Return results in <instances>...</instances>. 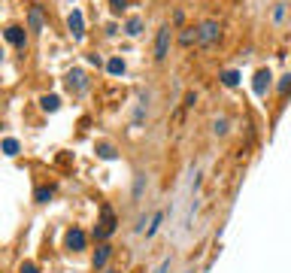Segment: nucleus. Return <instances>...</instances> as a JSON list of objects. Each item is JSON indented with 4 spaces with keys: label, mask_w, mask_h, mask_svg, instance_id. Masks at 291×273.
<instances>
[{
    "label": "nucleus",
    "mask_w": 291,
    "mask_h": 273,
    "mask_svg": "<svg viewBox=\"0 0 291 273\" xmlns=\"http://www.w3.org/2000/svg\"><path fill=\"white\" fill-rule=\"evenodd\" d=\"M219 40H222V28H219V22L206 18V22L197 25V46H200V49H212Z\"/></svg>",
    "instance_id": "obj_1"
},
{
    "label": "nucleus",
    "mask_w": 291,
    "mask_h": 273,
    "mask_svg": "<svg viewBox=\"0 0 291 273\" xmlns=\"http://www.w3.org/2000/svg\"><path fill=\"white\" fill-rule=\"evenodd\" d=\"M115 209L109 204H103L100 206V222H97V228H94V237L97 240H109L112 234H115Z\"/></svg>",
    "instance_id": "obj_2"
},
{
    "label": "nucleus",
    "mask_w": 291,
    "mask_h": 273,
    "mask_svg": "<svg viewBox=\"0 0 291 273\" xmlns=\"http://www.w3.org/2000/svg\"><path fill=\"white\" fill-rule=\"evenodd\" d=\"M170 40H173L170 25L158 28V36H155V61H164V58H167V52H170Z\"/></svg>",
    "instance_id": "obj_3"
},
{
    "label": "nucleus",
    "mask_w": 291,
    "mask_h": 273,
    "mask_svg": "<svg viewBox=\"0 0 291 273\" xmlns=\"http://www.w3.org/2000/svg\"><path fill=\"white\" fill-rule=\"evenodd\" d=\"M67 88H70L73 94H85V91H88V76H85L82 70H70V73H67Z\"/></svg>",
    "instance_id": "obj_4"
},
{
    "label": "nucleus",
    "mask_w": 291,
    "mask_h": 273,
    "mask_svg": "<svg viewBox=\"0 0 291 273\" xmlns=\"http://www.w3.org/2000/svg\"><path fill=\"white\" fill-rule=\"evenodd\" d=\"M64 243H67V249H70V252H82V249H85V243H88V237H85V231L73 228V231H67Z\"/></svg>",
    "instance_id": "obj_5"
},
{
    "label": "nucleus",
    "mask_w": 291,
    "mask_h": 273,
    "mask_svg": "<svg viewBox=\"0 0 291 273\" xmlns=\"http://www.w3.org/2000/svg\"><path fill=\"white\" fill-rule=\"evenodd\" d=\"M67 28H70L73 40H82V36H85V18H82V12H79V9H73V12H70Z\"/></svg>",
    "instance_id": "obj_6"
},
{
    "label": "nucleus",
    "mask_w": 291,
    "mask_h": 273,
    "mask_svg": "<svg viewBox=\"0 0 291 273\" xmlns=\"http://www.w3.org/2000/svg\"><path fill=\"white\" fill-rule=\"evenodd\" d=\"M3 36L15 46V49H25V43H28V34H25V28H18V25H9L6 31H3Z\"/></svg>",
    "instance_id": "obj_7"
},
{
    "label": "nucleus",
    "mask_w": 291,
    "mask_h": 273,
    "mask_svg": "<svg viewBox=\"0 0 291 273\" xmlns=\"http://www.w3.org/2000/svg\"><path fill=\"white\" fill-rule=\"evenodd\" d=\"M270 79H273V76H270V70H258V73H255V82H252V88H255V94H258V98H264V94H267V88H270Z\"/></svg>",
    "instance_id": "obj_8"
},
{
    "label": "nucleus",
    "mask_w": 291,
    "mask_h": 273,
    "mask_svg": "<svg viewBox=\"0 0 291 273\" xmlns=\"http://www.w3.org/2000/svg\"><path fill=\"white\" fill-rule=\"evenodd\" d=\"M109 255H112V246H109V243H100L94 249V270H103V267H106Z\"/></svg>",
    "instance_id": "obj_9"
},
{
    "label": "nucleus",
    "mask_w": 291,
    "mask_h": 273,
    "mask_svg": "<svg viewBox=\"0 0 291 273\" xmlns=\"http://www.w3.org/2000/svg\"><path fill=\"white\" fill-rule=\"evenodd\" d=\"M43 22H46V18H43V9H40V6H31V12H28V28H31V31H43Z\"/></svg>",
    "instance_id": "obj_10"
},
{
    "label": "nucleus",
    "mask_w": 291,
    "mask_h": 273,
    "mask_svg": "<svg viewBox=\"0 0 291 273\" xmlns=\"http://www.w3.org/2000/svg\"><path fill=\"white\" fill-rule=\"evenodd\" d=\"M125 34H128V36H140V34H143V18H140V15L128 18V25H125Z\"/></svg>",
    "instance_id": "obj_11"
},
{
    "label": "nucleus",
    "mask_w": 291,
    "mask_h": 273,
    "mask_svg": "<svg viewBox=\"0 0 291 273\" xmlns=\"http://www.w3.org/2000/svg\"><path fill=\"white\" fill-rule=\"evenodd\" d=\"M0 149H3V155H9V158H15V155H18V149H22V146H18V140H15V136H6V140H3V146H0Z\"/></svg>",
    "instance_id": "obj_12"
},
{
    "label": "nucleus",
    "mask_w": 291,
    "mask_h": 273,
    "mask_svg": "<svg viewBox=\"0 0 291 273\" xmlns=\"http://www.w3.org/2000/svg\"><path fill=\"white\" fill-rule=\"evenodd\" d=\"M40 106H43L46 112H58V106H61V98H58V94H46V98L40 101Z\"/></svg>",
    "instance_id": "obj_13"
},
{
    "label": "nucleus",
    "mask_w": 291,
    "mask_h": 273,
    "mask_svg": "<svg viewBox=\"0 0 291 273\" xmlns=\"http://www.w3.org/2000/svg\"><path fill=\"white\" fill-rule=\"evenodd\" d=\"M97 155L103 158V161H115L119 155H115V149L109 146V143H97Z\"/></svg>",
    "instance_id": "obj_14"
},
{
    "label": "nucleus",
    "mask_w": 291,
    "mask_h": 273,
    "mask_svg": "<svg viewBox=\"0 0 291 273\" xmlns=\"http://www.w3.org/2000/svg\"><path fill=\"white\" fill-rule=\"evenodd\" d=\"M146 173H137V179H133V201H140L143 198V191H146Z\"/></svg>",
    "instance_id": "obj_15"
},
{
    "label": "nucleus",
    "mask_w": 291,
    "mask_h": 273,
    "mask_svg": "<svg viewBox=\"0 0 291 273\" xmlns=\"http://www.w3.org/2000/svg\"><path fill=\"white\" fill-rule=\"evenodd\" d=\"M161 225H164V212H155V216H152V225L146 228V237H155Z\"/></svg>",
    "instance_id": "obj_16"
},
{
    "label": "nucleus",
    "mask_w": 291,
    "mask_h": 273,
    "mask_svg": "<svg viewBox=\"0 0 291 273\" xmlns=\"http://www.w3.org/2000/svg\"><path fill=\"white\" fill-rule=\"evenodd\" d=\"M106 70H109L112 76H122V73H125V61H122V58H109V61H106Z\"/></svg>",
    "instance_id": "obj_17"
},
{
    "label": "nucleus",
    "mask_w": 291,
    "mask_h": 273,
    "mask_svg": "<svg viewBox=\"0 0 291 273\" xmlns=\"http://www.w3.org/2000/svg\"><path fill=\"white\" fill-rule=\"evenodd\" d=\"M179 43H182V46H191V43H197V28H185V31L179 34Z\"/></svg>",
    "instance_id": "obj_18"
},
{
    "label": "nucleus",
    "mask_w": 291,
    "mask_h": 273,
    "mask_svg": "<svg viewBox=\"0 0 291 273\" xmlns=\"http://www.w3.org/2000/svg\"><path fill=\"white\" fill-rule=\"evenodd\" d=\"M222 82H225L227 88L240 85V73H237V70H225V73H222Z\"/></svg>",
    "instance_id": "obj_19"
},
{
    "label": "nucleus",
    "mask_w": 291,
    "mask_h": 273,
    "mask_svg": "<svg viewBox=\"0 0 291 273\" xmlns=\"http://www.w3.org/2000/svg\"><path fill=\"white\" fill-rule=\"evenodd\" d=\"M52 201V188L49 185H40L36 188V204H49Z\"/></svg>",
    "instance_id": "obj_20"
},
{
    "label": "nucleus",
    "mask_w": 291,
    "mask_h": 273,
    "mask_svg": "<svg viewBox=\"0 0 291 273\" xmlns=\"http://www.w3.org/2000/svg\"><path fill=\"white\" fill-rule=\"evenodd\" d=\"M212 131L219 136H225L227 134V119H216V122H212Z\"/></svg>",
    "instance_id": "obj_21"
},
{
    "label": "nucleus",
    "mask_w": 291,
    "mask_h": 273,
    "mask_svg": "<svg viewBox=\"0 0 291 273\" xmlns=\"http://www.w3.org/2000/svg\"><path fill=\"white\" fill-rule=\"evenodd\" d=\"M109 9L119 15V12H125V9H128V0H109Z\"/></svg>",
    "instance_id": "obj_22"
},
{
    "label": "nucleus",
    "mask_w": 291,
    "mask_h": 273,
    "mask_svg": "<svg viewBox=\"0 0 291 273\" xmlns=\"http://www.w3.org/2000/svg\"><path fill=\"white\" fill-rule=\"evenodd\" d=\"M285 18V3H276V9H273V22H282Z\"/></svg>",
    "instance_id": "obj_23"
},
{
    "label": "nucleus",
    "mask_w": 291,
    "mask_h": 273,
    "mask_svg": "<svg viewBox=\"0 0 291 273\" xmlns=\"http://www.w3.org/2000/svg\"><path fill=\"white\" fill-rule=\"evenodd\" d=\"M288 88H291V76H282L279 79V94H288Z\"/></svg>",
    "instance_id": "obj_24"
},
{
    "label": "nucleus",
    "mask_w": 291,
    "mask_h": 273,
    "mask_svg": "<svg viewBox=\"0 0 291 273\" xmlns=\"http://www.w3.org/2000/svg\"><path fill=\"white\" fill-rule=\"evenodd\" d=\"M22 273H40V270H36V264H31V261H25V264H22Z\"/></svg>",
    "instance_id": "obj_25"
},
{
    "label": "nucleus",
    "mask_w": 291,
    "mask_h": 273,
    "mask_svg": "<svg viewBox=\"0 0 291 273\" xmlns=\"http://www.w3.org/2000/svg\"><path fill=\"white\" fill-rule=\"evenodd\" d=\"M167 270H170V258H164L161 264H158V270H155V273H167Z\"/></svg>",
    "instance_id": "obj_26"
},
{
    "label": "nucleus",
    "mask_w": 291,
    "mask_h": 273,
    "mask_svg": "<svg viewBox=\"0 0 291 273\" xmlns=\"http://www.w3.org/2000/svg\"><path fill=\"white\" fill-rule=\"evenodd\" d=\"M194 103H197V94H194V91H188V94H185V106H194Z\"/></svg>",
    "instance_id": "obj_27"
},
{
    "label": "nucleus",
    "mask_w": 291,
    "mask_h": 273,
    "mask_svg": "<svg viewBox=\"0 0 291 273\" xmlns=\"http://www.w3.org/2000/svg\"><path fill=\"white\" fill-rule=\"evenodd\" d=\"M106 273H119V270H115V267H106Z\"/></svg>",
    "instance_id": "obj_28"
},
{
    "label": "nucleus",
    "mask_w": 291,
    "mask_h": 273,
    "mask_svg": "<svg viewBox=\"0 0 291 273\" xmlns=\"http://www.w3.org/2000/svg\"><path fill=\"white\" fill-rule=\"evenodd\" d=\"M0 61H3V49H0Z\"/></svg>",
    "instance_id": "obj_29"
}]
</instances>
